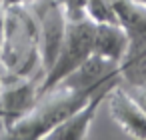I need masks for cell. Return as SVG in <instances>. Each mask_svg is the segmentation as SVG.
<instances>
[{
	"label": "cell",
	"mask_w": 146,
	"mask_h": 140,
	"mask_svg": "<svg viewBox=\"0 0 146 140\" xmlns=\"http://www.w3.org/2000/svg\"><path fill=\"white\" fill-rule=\"evenodd\" d=\"M94 92H84L66 82H60L38 94L34 106L18 118L6 134L12 138H48L72 112H76Z\"/></svg>",
	"instance_id": "1"
},
{
	"label": "cell",
	"mask_w": 146,
	"mask_h": 140,
	"mask_svg": "<svg viewBox=\"0 0 146 140\" xmlns=\"http://www.w3.org/2000/svg\"><path fill=\"white\" fill-rule=\"evenodd\" d=\"M0 66L4 72L18 76L44 72L40 64L38 24L28 4L6 8Z\"/></svg>",
	"instance_id": "2"
},
{
	"label": "cell",
	"mask_w": 146,
	"mask_h": 140,
	"mask_svg": "<svg viewBox=\"0 0 146 140\" xmlns=\"http://www.w3.org/2000/svg\"><path fill=\"white\" fill-rule=\"evenodd\" d=\"M94 26L96 22L90 16L80 18V20H70L66 24L62 48L58 52V58L50 66V70L44 74L40 92L66 80L74 70H78L94 54Z\"/></svg>",
	"instance_id": "3"
},
{
	"label": "cell",
	"mask_w": 146,
	"mask_h": 140,
	"mask_svg": "<svg viewBox=\"0 0 146 140\" xmlns=\"http://www.w3.org/2000/svg\"><path fill=\"white\" fill-rule=\"evenodd\" d=\"M44 74L40 76H18V74H0V128L4 132L22 118L36 102L40 94Z\"/></svg>",
	"instance_id": "4"
},
{
	"label": "cell",
	"mask_w": 146,
	"mask_h": 140,
	"mask_svg": "<svg viewBox=\"0 0 146 140\" xmlns=\"http://www.w3.org/2000/svg\"><path fill=\"white\" fill-rule=\"evenodd\" d=\"M36 24H38V44H40V64L44 74L50 70L64 42L66 34V16L58 0H32L28 2Z\"/></svg>",
	"instance_id": "5"
},
{
	"label": "cell",
	"mask_w": 146,
	"mask_h": 140,
	"mask_svg": "<svg viewBox=\"0 0 146 140\" xmlns=\"http://www.w3.org/2000/svg\"><path fill=\"white\" fill-rule=\"evenodd\" d=\"M104 102L108 104L110 118L118 124L120 130L134 138H146V110L126 92L120 82L110 88Z\"/></svg>",
	"instance_id": "6"
},
{
	"label": "cell",
	"mask_w": 146,
	"mask_h": 140,
	"mask_svg": "<svg viewBox=\"0 0 146 140\" xmlns=\"http://www.w3.org/2000/svg\"><path fill=\"white\" fill-rule=\"evenodd\" d=\"M116 20L128 34L126 60H134L146 52V4L138 0H110Z\"/></svg>",
	"instance_id": "7"
},
{
	"label": "cell",
	"mask_w": 146,
	"mask_h": 140,
	"mask_svg": "<svg viewBox=\"0 0 146 140\" xmlns=\"http://www.w3.org/2000/svg\"><path fill=\"white\" fill-rule=\"evenodd\" d=\"M118 82L120 80H112V82L104 84L100 90H96L76 112H72L60 126H56L48 134V138H60V140H80V138H86L88 132H90V124H92V120H94L100 104L106 100L110 88L116 86Z\"/></svg>",
	"instance_id": "8"
},
{
	"label": "cell",
	"mask_w": 146,
	"mask_h": 140,
	"mask_svg": "<svg viewBox=\"0 0 146 140\" xmlns=\"http://www.w3.org/2000/svg\"><path fill=\"white\" fill-rule=\"evenodd\" d=\"M128 52V34L124 26L118 20L112 22H96L94 26V54L114 62L122 64Z\"/></svg>",
	"instance_id": "9"
},
{
	"label": "cell",
	"mask_w": 146,
	"mask_h": 140,
	"mask_svg": "<svg viewBox=\"0 0 146 140\" xmlns=\"http://www.w3.org/2000/svg\"><path fill=\"white\" fill-rule=\"evenodd\" d=\"M58 4L66 16V20H80V18H86L88 12H86V0H58Z\"/></svg>",
	"instance_id": "10"
},
{
	"label": "cell",
	"mask_w": 146,
	"mask_h": 140,
	"mask_svg": "<svg viewBox=\"0 0 146 140\" xmlns=\"http://www.w3.org/2000/svg\"><path fill=\"white\" fill-rule=\"evenodd\" d=\"M126 88V92L146 110V82H140V84H122Z\"/></svg>",
	"instance_id": "11"
},
{
	"label": "cell",
	"mask_w": 146,
	"mask_h": 140,
	"mask_svg": "<svg viewBox=\"0 0 146 140\" xmlns=\"http://www.w3.org/2000/svg\"><path fill=\"white\" fill-rule=\"evenodd\" d=\"M4 18H6V6L0 2V48H2V38H4Z\"/></svg>",
	"instance_id": "12"
},
{
	"label": "cell",
	"mask_w": 146,
	"mask_h": 140,
	"mask_svg": "<svg viewBox=\"0 0 146 140\" xmlns=\"http://www.w3.org/2000/svg\"><path fill=\"white\" fill-rule=\"evenodd\" d=\"M6 8L8 6H20V4H28V2H32V0H0Z\"/></svg>",
	"instance_id": "13"
},
{
	"label": "cell",
	"mask_w": 146,
	"mask_h": 140,
	"mask_svg": "<svg viewBox=\"0 0 146 140\" xmlns=\"http://www.w3.org/2000/svg\"><path fill=\"white\" fill-rule=\"evenodd\" d=\"M138 2H142V4H146V0H138Z\"/></svg>",
	"instance_id": "14"
}]
</instances>
